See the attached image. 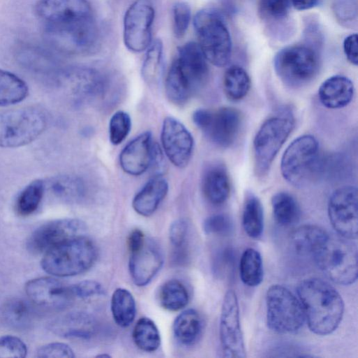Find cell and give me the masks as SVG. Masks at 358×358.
<instances>
[{"instance_id": "obj_1", "label": "cell", "mask_w": 358, "mask_h": 358, "mask_svg": "<svg viewBox=\"0 0 358 358\" xmlns=\"http://www.w3.org/2000/svg\"><path fill=\"white\" fill-rule=\"evenodd\" d=\"M297 294L312 332L326 336L337 329L343 316L344 303L333 286L320 278H310L299 283Z\"/></svg>"}, {"instance_id": "obj_2", "label": "cell", "mask_w": 358, "mask_h": 358, "mask_svg": "<svg viewBox=\"0 0 358 358\" xmlns=\"http://www.w3.org/2000/svg\"><path fill=\"white\" fill-rule=\"evenodd\" d=\"M312 258L320 269L337 284L348 285L357 279V248L352 240L329 234Z\"/></svg>"}, {"instance_id": "obj_3", "label": "cell", "mask_w": 358, "mask_h": 358, "mask_svg": "<svg viewBox=\"0 0 358 358\" xmlns=\"http://www.w3.org/2000/svg\"><path fill=\"white\" fill-rule=\"evenodd\" d=\"M97 257L94 243L85 235L67 240L44 253L41 264L48 273L68 277L90 269Z\"/></svg>"}, {"instance_id": "obj_4", "label": "cell", "mask_w": 358, "mask_h": 358, "mask_svg": "<svg viewBox=\"0 0 358 358\" xmlns=\"http://www.w3.org/2000/svg\"><path fill=\"white\" fill-rule=\"evenodd\" d=\"M194 27L207 61L218 67L226 66L231 58L232 43L221 13L214 8H203L195 15Z\"/></svg>"}, {"instance_id": "obj_5", "label": "cell", "mask_w": 358, "mask_h": 358, "mask_svg": "<svg viewBox=\"0 0 358 358\" xmlns=\"http://www.w3.org/2000/svg\"><path fill=\"white\" fill-rule=\"evenodd\" d=\"M320 167L318 141L309 134L298 137L289 145L280 164L283 178L295 187L308 185L319 173Z\"/></svg>"}, {"instance_id": "obj_6", "label": "cell", "mask_w": 358, "mask_h": 358, "mask_svg": "<svg viewBox=\"0 0 358 358\" xmlns=\"http://www.w3.org/2000/svg\"><path fill=\"white\" fill-rule=\"evenodd\" d=\"M42 109L27 106L0 111V147L18 148L36 139L46 129Z\"/></svg>"}, {"instance_id": "obj_7", "label": "cell", "mask_w": 358, "mask_h": 358, "mask_svg": "<svg viewBox=\"0 0 358 358\" xmlns=\"http://www.w3.org/2000/svg\"><path fill=\"white\" fill-rule=\"evenodd\" d=\"M294 127L292 114L285 110L268 117L259 127L253 141L255 169L257 176L267 174Z\"/></svg>"}, {"instance_id": "obj_8", "label": "cell", "mask_w": 358, "mask_h": 358, "mask_svg": "<svg viewBox=\"0 0 358 358\" xmlns=\"http://www.w3.org/2000/svg\"><path fill=\"white\" fill-rule=\"evenodd\" d=\"M266 324L278 334H293L305 322L301 303L296 296L281 285H273L266 291Z\"/></svg>"}, {"instance_id": "obj_9", "label": "cell", "mask_w": 358, "mask_h": 358, "mask_svg": "<svg viewBox=\"0 0 358 358\" xmlns=\"http://www.w3.org/2000/svg\"><path fill=\"white\" fill-rule=\"evenodd\" d=\"M274 69L279 78L290 87H300L317 75L320 60L317 52L304 45H294L281 49L275 55Z\"/></svg>"}, {"instance_id": "obj_10", "label": "cell", "mask_w": 358, "mask_h": 358, "mask_svg": "<svg viewBox=\"0 0 358 358\" xmlns=\"http://www.w3.org/2000/svg\"><path fill=\"white\" fill-rule=\"evenodd\" d=\"M45 42L55 50L69 55L92 52L98 43L99 34L94 20L69 25L46 24Z\"/></svg>"}, {"instance_id": "obj_11", "label": "cell", "mask_w": 358, "mask_h": 358, "mask_svg": "<svg viewBox=\"0 0 358 358\" xmlns=\"http://www.w3.org/2000/svg\"><path fill=\"white\" fill-rule=\"evenodd\" d=\"M192 119L213 143L222 148L229 147L234 143L242 122L240 111L232 107L215 110L200 108L194 112Z\"/></svg>"}, {"instance_id": "obj_12", "label": "cell", "mask_w": 358, "mask_h": 358, "mask_svg": "<svg viewBox=\"0 0 358 358\" xmlns=\"http://www.w3.org/2000/svg\"><path fill=\"white\" fill-rule=\"evenodd\" d=\"M328 215L337 234L355 240L358 231V192L356 187H339L331 195L328 203Z\"/></svg>"}, {"instance_id": "obj_13", "label": "cell", "mask_w": 358, "mask_h": 358, "mask_svg": "<svg viewBox=\"0 0 358 358\" xmlns=\"http://www.w3.org/2000/svg\"><path fill=\"white\" fill-rule=\"evenodd\" d=\"M155 10L149 0H136L127 10L123 23V40L131 52L147 50L152 40Z\"/></svg>"}, {"instance_id": "obj_14", "label": "cell", "mask_w": 358, "mask_h": 358, "mask_svg": "<svg viewBox=\"0 0 358 358\" xmlns=\"http://www.w3.org/2000/svg\"><path fill=\"white\" fill-rule=\"evenodd\" d=\"M219 333L221 348L224 357H246L244 338L241 327L238 301L236 292L232 289H229L224 296Z\"/></svg>"}, {"instance_id": "obj_15", "label": "cell", "mask_w": 358, "mask_h": 358, "mask_svg": "<svg viewBox=\"0 0 358 358\" xmlns=\"http://www.w3.org/2000/svg\"><path fill=\"white\" fill-rule=\"evenodd\" d=\"M85 224L75 218L50 221L38 227L28 238V250L34 253H45L50 248L73 238L84 235Z\"/></svg>"}, {"instance_id": "obj_16", "label": "cell", "mask_w": 358, "mask_h": 358, "mask_svg": "<svg viewBox=\"0 0 358 358\" xmlns=\"http://www.w3.org/2000/svg\"><path fill=\"white\" fill-rule=\"evenodd\" d=\"M25 292L36 306L52 310L65 309L75 299L72 286L52 277H41L28 281Z\"/></svg>"}, {"instance_id": "obj_17", "label": "cell", "mask_w": 358, "mask_h": 358, "mask_svg": "<svg viewBox=\"0 0 358 358\" xmlns=\"http://www.w3.org/2000/svg\"><path fill=\"white\" fill-rule=\"evenodd\" d=\"M161 141L171 163L179 168L187 166L194 149V139L185 126L173 117H166L162 124Z\"/></svg>"}, {"instance_id": "obj_18", "label": "cell", "mask_w": 358, "mask_h": 358, "mask_svg": "<svg viewBox=\"0 0 358 358\" xmlns=\"http://www.w3.org/2000/svg\"><path fill=\"white\" fill-rule=\"evenodd\" d=\"M36 11L46 24L69 25L93 20L87 0H40Z\"/></svg>"}, {"instance_id": "obj_19", "label": "cell", "mask_w": 358, "mask_h": 358, "mask_svg": "<svg viewBox=\"0 0 358 358\" xmlns=\"http://www.w3.org/2000/svg\"><path fill=\"white\" fill-rule=\"evenodd\" d=\"M163 263L164 256L159 245L146 238L139 248L130 252L129 269L133 282L137 286L146 285L159 272Z\"/></svg>"}, {"instance_id": "obj_20", "label": "cell", "mask_w": 358, "mask_h": 358, "mask_svg": "<svg viewBox=\"0 0 358 358\" xmlns=\"http://www.w3.org/2000/svg\"><path fill=\"white\" fill-rule=\"evenodd\" d=\"M171 64L194 92L207 80V59L197 43L188 42L178 48V55Z\"/></svg>"}, {"instance_id": "obj_21", "label": "cell", "mask_w": 358, "mask_h": 358, "mask_svg": "<svg viewBox=\"0 0 358 358\" xmlns=\"http://www.w3.org/2000/svg\"><path fill=\"white\" fill-rule=\"evenodd\" d=\"M158 149L149 131L141 134L131 141L120 155L122 170L131 176H139L147 171L158 156Z\"/></svg>"}, {"instance_id": "obj_22", "label": "cell", "mask_w": 358, "mask_h": 358, "mask_svg": "<svg viewBox=\"0 0 358 358\" xmlns=\"http://www.w3.org/2000/svg\"><path fill=\"white\" fill-rule=\"evenodd\" d=\"M62 78L78 101L93 100L101 96L106 89L103 76L92 68H70L62 73Z\"/></svg>"}, {"instance_id": "obj_23", "label": "cell", "mask_w": 358, "mask_h": 358, "mask_svg": "<svg viewBox=\"0 0 358 358\" xmlns=\"http://www.w3.org/2000/svg\"><path fill=\"white\" fill-rule=\"evenodd\" d=\"M50 330L64 338L87 339L96 330V323L92 316L87 313L74 311L68 313L52 320Z\"/></svg>"}, {"instance_id": "obj_24", "label": "cell", "mask_w": 358, "mask_h": 358, "mask_svg": "<svg viewBox=\"0 0 358 358\" xmlns=\"http://www.w3.org/2000/svg\"><path fill=\"white\" fill-rule=\"evenodd\" d=\"M355 93L353 83L348 78L336 75L324 80L318 90L321 103L329 109H338L348 105Z\"/></svg>"}, {"instance_id": "obj_25", "label": "cell", "mask_w": 358, "mask_h": 358, "mask_svg": "<svg viewBox=\"0 0 358 358\" xmlns=\"http://www.w3.org/2000/svg\"><path fill=\"white\" fill-rule=\"evenodd\" d=\"M169 190L166 180L156 176L148 180L136 194L132 201L134 210L142 216H150L157 209Z\"/></svg>"}, {"instance_id": "obj_26", "label": "cell", "mask_w": 358, "mask_h": 358, "mask_svg": "<svg viewBox=\"0 0 358 358\" xmlns=\"http://www.w3.org/2000/svg\"><path fill=\"white\" fill-rule=\"evenodd\" d=\"M201 187L206 199L214 205H220L229 198L231 191L230 180L224 166L212 165L205 171Z\"/></svg>"}, {"instance_id": "obj_27", "label": "cell", "mask_w": 358, "mask_h": 358, "mask_svg": "<svg viewBox=\"0 0 358 358\" xmlns=\"http://www.w3.org/2000/svg\"><path fill=\"white\" fill-rule=\"evenodd\" d=\"M45 182L48 190L57 199L73 203L82 199L85 194L84 182L78 177L71 175H61L48 179Z\"/></svg>"}, {"instance_id": "obj_28", "label": "cell", "mask_w": 358, "mask_h": 358, "mask_svg": "<svg viewBox=\"0 0 358 358\" xmlns=\"http://www.w3.org/2000/svg\"><path fill=\"white\" fill-rule=\"evenodd\" d=\"M329 234L320 227L305 224L293 231L291 241L298 254L312 257Z\"/></svg>"}, {"instance_id": "obj_29", "label": "cell", "mask_w": 358, "mask_h": 358, "mask_svg": "<svg viewBox=\"0 0 358 358\" xmlns=\"http://www.w3.org/2000/svg\"><path fill=\"white\" fill-rule=\"evenodd\" d=\"M202 329V319L194 309L182 311L176 317L173 324L176 338L185 345L194 344L200 336Z\"/></svg>"}, {"instance_id": "obj_30", "label": "cell", "mask_w": 358, "mask_h": 358, "mask_svg": "<svg viewBox=\"0 0 358 358\" xmlns=\"http://www.w3.org/2000/svg\"><path fill=\"white\" fill-rule=\"evenodd\" d=\"M110 310L113 320L118 326H129L136 312V301L131 293L124 288L116 289L111 296Z\"/></svg>"}, {"instance_id": "obj_31", "label": "cell", "mask_w": 358, "mask_h": 358, "mask_svg": "<svg viewBox=\"0 0 358 358\" xmlns=\"http://www.w3.org/2000/svg\"><path fill=\"white\" fill-rule=\"evenodd\" d=\"M245 232L252 238L261 236L264 229V210L261 201L254 194L246 195L242 213Z\"/></svg>"}, {"instance_id": "obj_32", "label": "cell", "mask_w": 358, "mask_h": 358, "mask_svg": "<svg viewBox=\"0 0 358 358\" xmlns=\"http://www.w3.org/2000/svg\"><path fill=\"white\" fill-rule=\"evenodd\" d=\"M28 92V86L23 80L13 73L0 69V106L20 103Z\"/></svg>"}, {"instance_id": "obj_33", "label": "cell", "mask_w": 358, "mask_h": 358, "mask_svg": "<svg viewBox=\"0 0 358 358\" xmlns=\"http://www.w3.org/2000/svg\"><path fill=\"white\" fill-rule=\"evenodd\" d=\"M163 67V43L160 39L152 41L147 49L141 68L144 81L150 87L157 86L162 77Z\"/></svg>"}, {"instance_id": "obj_34", "label": "cell", "mask_w": 358, "mask_h": 358, "mask_svg": "<svg viewBox=\"0 0 358 358\" xmlns=\"http://www.w3.org/2000/svg\"><path fill=\"white\" fill-rule=\"evenodd\" d=\"M273 217L275 221L284 227L296 223L300 217L299 206L293 196L287 192L275 194L271 199Z\"/></svg>"}, {"instance_id": "obj_35", "label": "cell", "mask_w": 358, "mask_h": 358, "mask_svg": "<svg viewBox=\"0 0 358 358\" xmlns=\"http://www.w3.org/2000/svg\"><path fill=\"white\" fill-rule=\"evenodd\" d=\"M1 313L3 320L8 326L15 329H22L30 324L33 310L27 301L13 298L5 303Z\"/></svg>"}, {"instance_id": "obj_36", "label": "cell", "mask_w": 358, "mask_h": 358, "mask_svg": "<svg viewBox=\"0 0 358 358\" xmlns=\"http://www.w3.org/2000/svg\"><path fill=\"white\" fill-rule=\"evenodd\" d=\"M250 86V76L241 66L234 65L225 71L223 87L229 99L236 101L243 99L248 93Z\"/></svg>"}, {"instance_id": "obj_37", "label": "cell", "mask_w": 358, "mask_h": 358, "mask_svg": "<svg viewBox=\"0 0 358 358\" xmlns=\"http://www.w3.org/2000/svg\"><path fill=\"white\" fill-rule=\"evenodd\" d=\"M239 273L242 282L247 286L256 287L264 278V267L260 253L254 248H247L239 262Z\"/></svg>"}, {"instance_id": "obj_38", "label": "cell", "mask_w": 358, "mask_h": 358, "mask_svg": "<svg viewBox=\"0 0 358 358\" xmlns=\"http://www.w3.org/2000/svg\"><path fill=\"white\" fill-rule=\"evenodd\" d=\"M45 192V182L36 179L28 184L18 194L15 209L19 215L27 216L38 208Z\"/></svg>"}, {"instance_id": "obj_39", "label": "cell", "mask_w": 358, "mask_h": 358, "mask_svg": "<svg viewBox=\"0 0 358 358\" xmlns=\"http://www.w3.org/2000/svg\"><path fill=\"white\" fill-rule=\"evenodd\" d=\"M159 302L162 308L169 311H178L185 308L189 301V294L185 286L178 280H169L159 288Z\"/></svg>"}, {"instance_id": "obj_40", "label": "cell", "mask_w": 358, "mask_h": 358, "mask_svg": "<svg viewBox=\"0 0 358 358\" xmlns=\"http://www.w3.org/2000/svg\"><path fill=\"white\" fill-rule=\"evenodd\" d=\"M132 338L135 345L145 352H154L160 345L158 328L148 317H141L138 320L133 329Z\"/></svg>"}, {"instance_id": "obj_41", "label": "cell", "mask_w": 358, "mask_h": 358, "mask_svg": "<svg viewBox=\"0 0 358 358\" xmlns=\"http://www.w3.org/2000/svg\"><path fill=\"white\" fill-rule=\"evenodd\" d=\"M131 127L129 115L122 110L115 112L109 122V138L112 144H120L128 136Z\"/></svg>"}, {"instance_id": "obj_42", "label": "cell", "mask_w": 358, "mask_h": 358, "mask_svg": "<svg viewBox=\"0 0 358 358\" xmlns=\"http://www.w3.org/2000/svg\"><path fill=\"white\" fill-rule=\"evenodd\" d=\"M291 0H259L262 16L268 20H280L287 16Z\"/></svg>"}, {"instance_id": "obj_43", "label": "cell", "mask_w": 358, "mask_h": 358, "mask_svg": "<svg viewBox=\"0 0 358 358\" xmlns=\"http://www.w3.org/2000/svg\"><path fill=\"white\" fill-rule=\"evenodd\" d=\"M173 29L176 38H180L185 34L191 20V8L185 1H178L172 8Z\"/></svg>"}, {"instance_id": "obj_44", "label": "cell", "mask_w": 358, "mask_h": 358, "mask_svg": "<svg viewBox=\"0 0 358 358\" xmlns=\"http://www.w3.org/2000/svg\"><path fill=\"white\" fill-rule=\"evenodd\" d=\"M27 353V346L19 338L9 335L0 337V357L24 358Z\"/></svg>"}, {"instance_id": "obj_45", "label": "cell", "mask_w": 358, "mask_h": 358, "mask_svg": "<svg viewBox=\"0 0 358 358\" xmlns=\"http://www.w3.org/2000/svg\"><path fill=\"white\" fill-rule=\"evenodd\" d=\"M203 227L206 234L215 235H228L233 229L231 219L224 214H216L207 217Z\"/></svg>"}, {"instance_id": "obj_46", "label": "cell", "mask_w": 358, "mask_h": 358, "mask_svg": "<svg viewBox=\"0 0 358 358\" xmlns=\"http://www.w3.org/2000/svg\"><path fill=\"white\" fill-rule=\"evenodd\" d=\"M36 356L41 358H73L75 357L73 350L62 343H51L39 348Z\"/></svg>"}, {"instance_id": "obj_47", "label": "cell", "mask_w": 358, "mask_h": 358, "mask_svg": "<svg viewBox=\"0 0 358 358\" xmlns=\"http://www.w3.org/2000/svg\"><path fill=\"white\" fill-rule=\"evenodd\" d=\"M75 298L82 299L100 296L104 290L100 283L94 280H84L72 286Z\"/></svg>"}, {"instance_id": "obj_48", "label": "cell", "mask_w": 358, "mask_h": 358, "mask_svg": "<svg viewBox=\"0 0 358 358\" xmlns=\"http://www.w3.org/2000/svg\"><path fill=\"white\" fill-rule=\"evenodd\" d=\"M187 223L183 219L173 222L169 228V239L176 247L181 246L185 241L187 233Z\"/></svg>"}, {"instance_id": "obj_49", "label": "cell", "mask_w": 358, "mask_h": 358, "mask_svg": "<svg viewBox=\"0 0 358 358\" xmlns=\"http://www.w3.org/2000/svg\"><path fill=\"white\" fill-rule=\"evenodd\" d=\"M357 34H352L347 36L343 41V50L348 60L355 66L358 64Z\"/></svg>"}, {"instance_id": "obj_50", "label": "cell", "mask_w": 358, "mask_h": 358, "mask_svg": "<svg viewBox=\"0 0 358 358\" xmlns=\"http://www.w3.org/2000/svg\"><path fill=\"white\" fill-rule=\"evenodd\" d=\"M145 236L140 229H134L128 238V247L130 252L139 248L145 242Z\"/></svg>"}, {"instance_id": "obj_51", "label": "cell", "mask_w": 358, "mask_h": 358, "mask_svg": "<svg viewBox=\"0 0 358 358\" xmlns=\"http://www.w3.org/2000/svg\"><path fill=\"white\" fill-rule=\"evenodd\" d=\"M319 0H291V4L298 10H305L316 6Z\"/></svg>"}, {"instance_id": "obj_52", "label": "cell", "mask_w": 358, "mask_h": 358, "mask_svg": "<svg viewBox=\"0 0 358 358\" xmlns=\"http://www.w3.org/2000/svg\"><path fill=\"white\" fill-rule=\"evenodd\" d=\"M97 357H110V356L109 355H98Z\"/></svg>"}]
</instances>
